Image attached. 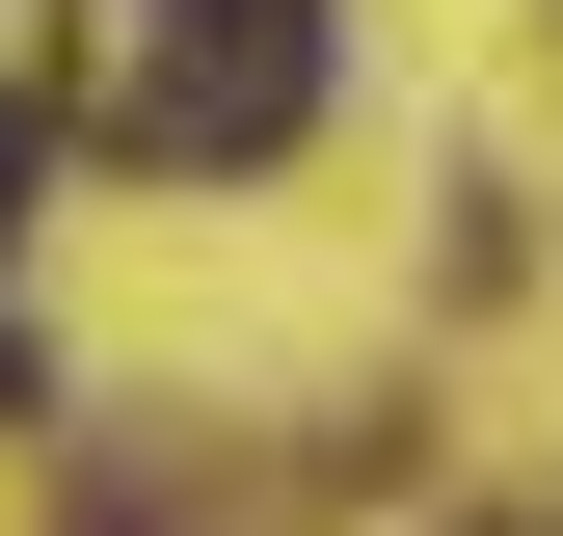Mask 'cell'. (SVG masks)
<instances>
[{
	"label": "cell",
	"instance_id": "1",
	"mask_svg": "<svg viewBox=\"0 0 563 536\" xmlns=\"http://www.w3.org/2000/svg\"><path fill=\"white\" fill-rule=\"evenodd\" d=\"M81 134L108 161H296L322 134V0H81Z\"/></svg>",
	"mask_w": 563,
	"mask_h": 536
},
{
	"label": "cell",
	"instance_id": "2",
	"mask_svg": "<svg viewBox=\"0 0 563 536\" xmlns=\"http://www.w3.org/2000/svg\"><path fill=\"white\" fill-rule=\"evenodd\" d=\"M27 188H54V108H0V242H27Z\"/></svg>",
	"mask_w": 563,
	"mask_h": 536
}]
</instances>
